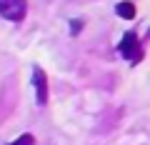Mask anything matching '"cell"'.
I'll return each instance as SVG.
<instances>
[{"label": "cell", "instance_id": "5", "mask_svg": "<svg viewBox=\"0 0 150 145\" xmlns=\"http://www.w3.org/2000/svg\"><path fill=\"white\" fill-rule=\"evenodd\" d=\"M10 145H35V140H33V135H20V138H18V140H13V143Z\"/></svg>", "mask_w": 150, "mask_h": 145}, {"label": "cell", "instance_id": "4", "mask_svg": "<svg viewBox=\"0 0 150 145\" xmlns=\"http://www.w3.org/2000/svg\"><path fill=\"white\" fill-rule=\"evenodd\" d=\"M115 13H118L120 18H125V20H133L135 18V5L133 3H118V5H115Z\"/></svg>", "mask_w": 150, "mask_h": 145}, {"label": "cell", "instance_id": "2", "mask_svg": "<svg viewBox=\"0 0 150 145\" xmlns=\"http://www.w3.org/2000/svg\"><path fill=\"white\" fill-rule=\"evenodd\" d=\"M120 55L123 58H128L130 63H138L140 58H143V48H140V40L135 38L133 33H125L123 35V43H120Z\"/></svg>", "mask_w": 150, "mask_h": 145}, {"label": "cell", "instance_id": "1", "mask_svg": "<svg viewBox=\"0 0 150 145\" xmlns=\"http://www.w3.org/2000/svg\"><path fill=\"white\" fill-rule=\"evenodd\" d=\"M28 13L25 0H0V15L10 23H20Z\"/></svg>", "mask_w": 150, "mask_h": 145}, {"label": "cell", "instance_id": "3", "mask_svg": "<svg viewBox=\"0 0 150 145\" xmlns=\"http://www.w3.org/2000/svg\"><path fill=\"white\" fill-rule=\"evenodd\" d=\"M33 85H35V98L40 105H45L48 100V80H45V73L40 68H33Z\"/></svg>", "mask_w": 150, "mask_h": 145}]
</instances>
